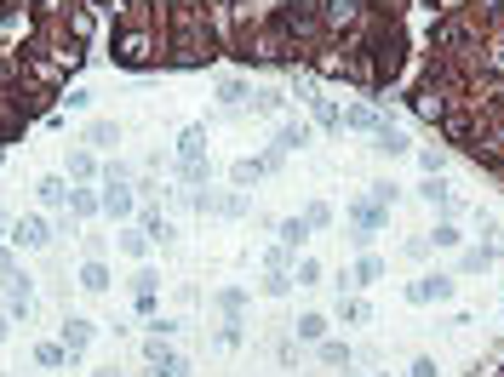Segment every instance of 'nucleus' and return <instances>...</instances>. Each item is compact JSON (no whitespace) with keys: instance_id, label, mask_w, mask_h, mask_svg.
Instances as JSON below:
<instances>
[{"instance_id":"obj_1","label":"nucleus","mask_w":504,"mask_h":377,"mask_svg":"<svg viewBox=\"0 0 504 377\" xmlns=\"http://www.w3.org/2000/svg\"><path fill=\"white\" fill-rule=\"evenodd\" d=\"M18 240H23V246H46V223H40V218H23V223H18Z\"/></svg>"},{"instance_id":"obj_2","label":"nucleus","mask_w":504,"mask_h":377,"mask_svg":"<svg viewBox=\"0 0 504 377\" xmlns=\"http://www.w3.org/2000/svg\"><path fill=\"white\" fill-rule=\"evenodd\" d=\"M447 291H453L447 281H418V286H413V303H430V298H447Z\"/></svg>"},{"instance_id":"obj_3","label":"nucleus","mask_w":504,"mask_h":377,"mask_svg":"<svg viewBox=\"0 0 504 377\" xmlns=\"http://www.w3.org/2000/svg\"><path fill=\"white\" fill-rule=\"evenodd\" d=\"M104 211H109V218H126V211H132V194L109 189V194H104Z\"/></svg>"},{"instance_id":"obj_4","label":"nucleus","mask_w":504,"mask_h":377,"mask_svg":"<svg viewBox=\"0 0 504 377\" xmlns=\"http://www.w3.org/2000/svg\"><path fill=\"white\" fill-rule=\"evenodd\" d=\"M80 286H86V291H104V286H109V269H104V263H86V274H80Z\"/></svg>"},{"instance_id":"obj_5","label":"nucleus","mask_w":504,"mask_h":377,"mask_svg":"<svg viewBox=\"0 0 504 377\" xmlns=\"http://www.w3.org/2000/svg\"><path fill=\"white\" fill-rule=\"evenodd\" d=\"M40 200H46V206H63V200H69V189H63L58 177H46V183H40Z\"/></svg>"},{"instance_id":"obj_6","label":"nucleus","mask_w":504,"mask_h":377,"mask_svg":"<svg viewBox=\"0 0 504 377\" xmlns=\"http://www.w3.org/2000/svg\"><path fill=\"white\" fill-rule=\"evenodd\" d=\"M304 138H310V132H304V126H281V143H275V149H281V155H287V149H298V143H304Z\"/></svg>"},{"instance_id":"obj_7","label":"nucleus","mask_w":504,"mask_h":377,"mask_svg":"<svg viewBox=\"0 0 504 377\" xmlns=\"http://www.w3.org/2000/svg\"><path fill=\"white\" fill-rule=\"evenodd\" d=\"M304 235H310V223H304V218H292V223H281V240H287V246H298Z\"/></svg>"},{"instance_id":"obj_8","label":"nucleus","mask_w":504,"mask_h":377,"mask_svg":"<svg viewBox=\"0 0 504 377\" xmlns=\"http://www.w3.org/2000/svg\"><path fill=\"white\" fill-rule=\"evenodd\" d=\"M355 274H361V286H372L384 274V263H379V257H361V269H355Z\"/></svg>"},{"instance_id":"obj_9","label":"nucleus","mask_w":504,"mask_h":377,"mask_svg":"<svg viewBox=\"0 0 504 377\" xmlns=\"http://www.w3.org/2000/svg\"><path fill=\"white\" fill-rule=\"evenodd\" d=\"M344 126H379V114H372V109H350Z\"/></svg>"},{"instance_id":"obj_10","label":"nucleus","mask_w":504,"mask_h":377,"mask_svg":"<svg viewBox=\"0 0 504 377\" xmlns=\"http://www.w3.org/2000/svg\"><path fill=\"white\" fill-rule=\"evenodd\" d=\"M321 326H327L321 315H304V320H298V332H304V337H321Z\"/></svg>"},{"instance_id":"obj_11","label":"nucleus","mask_w":504,"mask_h":377,"mask_svg":"<svg viewBox=\"0 0 504 377\" xmlns=\"http://www.w3.org/2000/svg\"><path fill=\"white\" fill-rule=\"evenodd\" d=\"M413 377H435V360H418V366H413Z\"/></svg>"}]
</instances>
